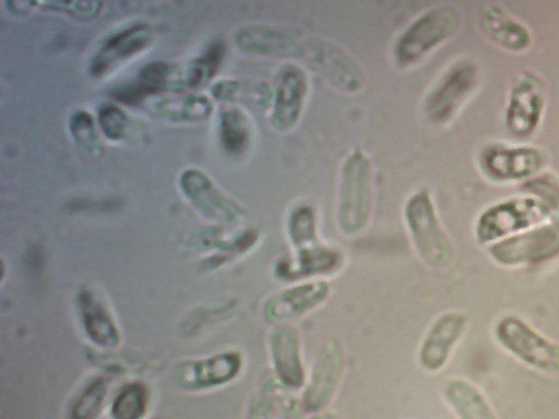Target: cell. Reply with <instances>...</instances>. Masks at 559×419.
Masks as SVG:
<instances>
[{"instance_id": "11", "label": "cell", "mask_w": 559, "mask_h": 419, "mask_svg": "<svg viewBox=\"0 0 559 419\" xmlns=\"http://www.w3.org/2000/svg\"><path fill=\"white\" fill-rule=\"evenodd\" d=\"M331 292L326 278L294 282L267 299L263 315L272 325L293 323L324 304Z\"/></svg>"}, {"instance_id": "16", "label": "cell", "mask_w": 559, "mask_h": 419, "mask_svg": "<svg viewBox=\"0 0 559 419\" xmlns=\"http://www.w3.org/2000/svg\"><path fill=\"white\" fill-rule=\"evenodd\" d=\"M269 352L273 373L288 390H302L307 381L302 343L299 330L293 323L272 326Z\"/></svg>"}, {"instance_id": "31", "label": "cell", "mask_w": 559, "mask_h": 419, "mask_svg": "<svg viewBox=\"0 0 559 419\" xmlns=\"http://www.w3.org/2000/svg\"><path fill=\"white\" fill-rule=\"evenodd\" d=\"M70 130L75 141L82 147L97 152L99 142L95 129V123L92 116L84 111H76L70 120Z\"/></svg>"}, {"instance_id": "13", "label": "cell", "mask_w": 559, "mask_h": 419, "mask_svg": "<svg viewBox=\"0 0 559 419\" xmlns=\"http://www.w3.org/2000/svg\"><path fill=\"white\" fill-rule=\"evenodd\" d=\"M479 71L474 62L453 64L439 80L427 99V115L436 123L450 121L476 88Z\"/></svg>"}, {"instance_id": "9", "label": "cell", "mask_w": 559, "mask_h": 419, "mask_svg": "<svg viewBox=\"0 0 559 419\" xmlns=\"http://www.w3.org/2000/svg\"><path fill=\"white\" fill-rule=\"evenodd\" d=\"M469 326L466 312L451 309L438 314L425 331L417 350V362L427 373H438L450 362Z\"/></svg>"}, {"instance_id": "12", "label": "cell", "mask_w": 559, "mask_h": 419, "mask_svg": "<svg viewBox=\"0 0 559 419\" xmlns=\"http://www.w3.org/2000/svg\"><path fill=\"white\" fill-rule=\"evenodd\" d=\"M309 86L308 73L298 63L286 62L277 69L271 105V121L275 129L288 132L298 124Z\"/></svg>"}, {"instance_id": "20", "label": "cell", "mask_w": 559, "mask_h": 419, "mask_svg": "<svg viewBox=\"0 0 559 419\" xmlns=\"http://www.w3.org/2000/svg\"><path fill=\"white\" fill-rule=\"evenodd\" d=\"M148 40V28L143 24H134L115 33L95 55L92 73L99 76L108 72L117 63L140 52Z\"/></svg>"}, {"instance_id": "32", "label": "cell", "mask_w": 559, "mask_h": 419, "mask_svg": "<svg viewBox=\"0 0 559 419\" xmlns=\"http://www.w3.org/2000/svg\"><path fill=\"white\" fill-rule=\"evenodd\" d=\"M104 384L100 382L93 383L78 399L73 411V419H93L100 410L103 400L106 395Z\"/></svg>"}, {"instance_id": "34", "label": "cell", "mask_w": 559, "mask_h": 419, "mask_svg": "<svg viewBox=\"0 0 559 419\" xmlns=\"http://www.w3.org/2000/svg\"><path fill=\"white\" fill-rule=\"evenodd\" d=\"M247 419H278L274 396L270 392H257L249 402Z\"/></svg>"}, {"instance_id": "10", "label": "cell", "mask_w": 559, "mask_h": 419, "mask_svg": "<svg viewBox=\"0 0 559 419\" xmlns=\"http://www.w3.org/2000/svg\"><path fill=\"white\" fill-rule=\"evenodd\" d=\"M547 154L539 147L492 143L479 155L483 172L500 182L532 179L546 167Z\"/></svg>"}, {"instance_id": "33", "label": "cell", "mask_w": 559, "mask_h": 419, "mask_svg": "<svg viewBox=\"0 0 559 419\" xmlns=\"http://www.w3.org/2000/svg\"><path fill=\"white\" fill-rule=\"evenodd\" d=\"M127 116L124 112L112 104H104L98 111V123L110 140H121L126 132Z\"/></svg>"}, {"instance_id": "14", "label": "cell", "mask_w": 559, "mask_h": 419, "mask_svg": "<svg viewBox=\"0 0 559 419\" xmlns=\"http://www.w3.org/2000/svg\"><path fill=\"white\" fill-rule=\"evenodd\" d=\"M306 36L287 26L250 24L235 36L237 47L249 55L271 58L300 59Z\"/></svg>"}, {"instance_id": "19", "label": "cell", "mask_w": 559, "mask_h": 419, "mask_svg": "<svg viewBox=\"0 0 559 419\" xmlns=\"http://www.w3.org/2000/svg\"><path fill=\"white\" fill-rule=\"evenodd\" d=\"M440 393L455 419H500L483 390L465 378L445 379Z\"/></svg>"}, {"instance_id": "25", "label": "cell", "mask_w": 559, "mask_h": 419, "mask_svg": "<svg viewBox=\"0 0 559 419\" xmlns=\"http://www.w3.org/2000/svg\"><path fill=\"white\" fill-rule=\"evenodd\" d=\"M155 111L174 121H202L212 111L211 100L200 94L169 96L155 103Z\"/></svg>"}, {"instance_id": "3", "label": "cell", "mask_w": 559, "mask_h": 419, "mask_svg": "<svg viewBox=\"0 0 559 419\" xmlns=\"http://www.w3.org/2000/svg\"><path fill=\"white\" fill-rule=\"evenodd\" d=\"M404 220L420 260L436 270L449 266L453 260V246L427 190H418L407 199Z\"/></svg>"}, {"instance_id": "26", "label": "cell", "mask_w": 559, "mask_h": 419, "mask_svg": "<svg viewBox=\"0 0 559 419\" xmlns=\"http://www.w3.org/2000/svg\"><path fill=\"white\" fill-rule=\"evenodd\" d=\"M212 94L219 100H246L255 106L267 107L272 105L273 88L261 82L242 86L239 81L223 80L213 86Z\"/></svg>"}, {"instance_id": "24", "label": "cell", "mask_w": 559, "mask_h": 419, "mask_svg": "<svg viewBox=\"0 0 559 419\" xmlns=\"http://www.w3.org/2000/svg\"><path fill=\"white\" fill-rule=\"evenodd\" d=\"M252 139L249 117L239 108H227L219 116V140L224 149L231 155L245 153Z\"/></svg>"}, {"instance_id": "28", "label": "cell", "mask_w": 559, "mask_h": 419, "mask_svg": "<svg viewBox=\"0 0 559 419\" xmlns=\"http://www.w3.org/2000/svg\"><path fill=\"white\" fill-rule=\"evenodd\" d=\"M224 53V43L213 41L201 57L191 62L187 73V84L190 87H199L207 83L217 72Z\"/></svg>"}, {"instance_id": "4", "label": "cell", "mask_w": 559, "mask_h": 419, "mask_svg": "<svg viewBox=\"0 0 559 419\" xmlns=\"http://www.w3.org/2000/svg\"><path fill=\"white\" fill-rule=\"evenodd\" d=\"M461 21L460 11L451 4L423 12L397 38L393 49L395 61L404 68L421 62L457 32Z\"/></svg>"}, {"instance_id": "17", "label": "cell", "mask_w": 559, "mask_h": 419, "mask_svg": "<svg viewBox=\"0 0 559 419\" xmlns=\"http://www.w3.org/2000/svg\"><path fill=\"white\" fill-rule=\"evenodd\" d=\"M180 187L190 201L212 219L237 223L242 219V207L224 194L202 171L188 169L180 177Z\"/></svg>"}, {"instance_id": "15", "label": "cell", "mask_w": 559, "mask_h": 419, "mask_svg": "<svg viewBox=\"0 0 559 419\" xmlns=\"http://www.w3.org/2000/svg\"><path fill=\"white\" fill-rule=\"evenodd\" d=\"M545 109L542 80L532 72H523L514 82L506 108V125L510 133L525 137L535 132Z\"/></svg>"}, {"instance_id": "27", "label": "cell", "mask_w": 559, "mask_h": 419, "mask_svg": "<svg viewBox=\"0 0 559 419\" xmlns=\"http://www.w3.org/2000/svg\"><path fill=\"white\" fill-rule=\"evenodd\" d=\"M287 236L293 249L319 239L318 220L314 208L309 204H299L289 213Z\"/></svg>"}, {"instance_id": "6", "label": "cell", "mask_w": 559, "mask_h": 419, "mask_svg": "<svg viewBox=\"0 0 559 419\" xmlns=\"http://www.w3.org/2000/svg\"><path fill=\"white\" fill-rule=\"evenodd\" d=\"M499 266H536L559 258V219H551L488 247Z\"/></svg>"}, {"instance_id": "18", "label": "cell", "mask_w": 559, "mask_h": 419, "mask_svg": "<svg viewBox=\"0 0 559 419\" xmlns=\"http://www.w3.org/2000/svg\"><path fill=\"white\" fill-rule=\"evenodd\" d=\"M294 256L281 266L282 276L294 282L314 278H326L336 274L344 265V256L337 249L321 242L320 239L298 247Z\"/></svg>"}, {"instance_id": "29", "label": "cell", "mask_w": 559, "mask_h": 419, "mask_svg": "<svg viewBox=\"0 0 559 419\" xmlns=\"http://www.w3.org/2000/svg\"><path fill=\"white\" fill-rule=\"evenodd\" d=\"M147 407V394L139 384L124 387L115 398L111 407L112 419H142Z\"/></svg>"}, {"instance_id": "8", "label": "cell", "mask_w": 559, "mask_h": 419, "mask_svg": "<svg viewBox=\"0 0 559 419\" xmlns=\"http://www.w3.org/2000/svg\"><path fill=\"white\" fill-rule=\"evenodd\" d=\"M345 366V352L341 344L326 340L318 350L301 390L300 404L306 414L314 416L326 410L337 394Z\"/></svg>"}, {"instance_id": "21", "label": "cell", "mask_w": 559, "mask_h": 419, "mask_svg": "<svg viewBox=\"0 0 559 419\" xmlns=\"http://www.w3.org/2000/svg\"><path fill=\"white\" fill-rule=\"evenodd\" d=\"M480 27L493 44L511 52L526 50L532 44L528 28L498 5L484 10Z\"/></svg>"}, {"instance_id": "5", "label": "cell", "mask_w": 559, "mask_h": 419, "mask_svg": "<svg viewBox=\"0 0 559 419\" xmlns=\"http://www.w3.org/2000/svg\"><path fill=\"white\" fill-rule=\"evenodd\" d=\"M551 219L549 208L537 197H510L483 211L475 224V238L490 247Z\"/></svg>"}, {"instance_id": "7", "label": "cell", "mask_w": 559, "mask_h": 419, "mask_svg": "<svg viewBox=\"0 0 559 419\" xmlns=\"http://www.w3.org/2000/svg\"><path fill=\"white\" fill-rule=\"evenodd\" d=\"M300 60L343 93H357L365 84L364 69L349 52L321 37H307Z\"/></svg>"}, {"instance_id": "1", "label": "cell", "mask_w": 559, "mask_h": 419, "mask_svg": "<svg viewBox=\"0 0 559 419\" xmlns=\"http://www.w3.org/2000/svg\"><path fill=\"white\" fill-rule=\"evenodd\" d=\"M497 346L523 366L545 374H559V340L546 336L516 313L499 315L491 326Z\"/></svg>"}, {"instance_id": "23", "label": "cell", "mask_w": 559, "mask_h": 419, "mask_svg": "<svg viewBox=\"0 0 559 419\" xmlns=\"http://www.w3.org/2000/svg\"><path fill=\"white\" fill-rule=\"evenodd\" d=\"M241 368L239 354L225 352L193 367L194 374L183 376V382L192 387L222 385L235 379Z\"/></svg>"}, {"instance_id": "2", "label": "cell", "mask_w": 559, "mask_h": 419, "mask_svg": "<svg viewBox=\"0 0 559 419\" xmlns=\"http://www.w3.org/2000/svg\"><path fill=\"white\" fill-rule=\"evenodd\" d=\"M373 202V169L361 149L350 152L341 168L337 224L344 235L361 234L368 226Z\"/></svg>"}, {"instance_id": "22", "label": "cell", "mask_w": 559, "mask_h": 419, "mask_svg": "<svg viewBox=\"0 0 559 419\" xmlns=\"http://www.w3.org/2000/svg\"><path fill=\"white\" fill-rule=\"evenodd\" d=\"M178 81L175 67L160 61L152 62L142 69L138 81L115 89L112 95L121 103L135 104L146 95L165 91Z\"/></svg>"}, {"instance_id": "30", "label": "cell", "mask_w": 559, "mask_h": 419, "mask_svg": "<svg viewBox=\"0 0 559 419\" xmlns=\"http://www.w3.org/2000/svg\"><path fill=\"white\" fill-rule=\"evenodd\" d=\"M525 189L549 208L552 219H559V180L557 178L551 175L534 177L526 182Z\"/></svg>"}]
</instances>
